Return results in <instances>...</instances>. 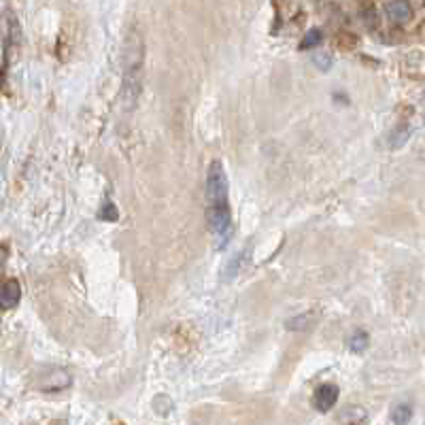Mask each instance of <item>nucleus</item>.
<instances>
[{
	"instance_id": "nucleus-1",
	"label": "nucleus",
	"mask_w": 425,
	"mask_h": 425,
	"mask_svg": "<svg viewBox=\"0 0 425 425\" xmlns=\"http://www.w3.org/2000/svg\"><path fill=\"white\" fill-rule=\"evenodd\" d=\"M207 205L209 223L213 232L215 249L221 251L232 241V215L227 202V175L221 162H211L207 173Z\"/></svg>"
},
{
	"instance_id": "nucleus-2",
	"label": "nucleus",
	"mask_w": 425,
	"mask_h": 425,
	"mask_svg": "<svg viewBox=\"0 0 425 425\" xmlns=\"http://www.w3.org/2000/svg\"><path fill=\"white\" fill-rule=\"evenodd\" d=\"M338 402V387L332 383H326L321 387H317L315 396H313V406L319 410V412H328L336 406Z\"/></svg>"
},
{
	"instance_id": "nucleus-3",
	"label": "nucleus",
	"mask_w": 425,
	"mask_h": 425,
	"mask_svg": "<svg viewBox=\"0 0 425 425\" xmlns=\"http://www.w3.org/2000/svg\"><path fill=\"white\" fill-rule=\"evenodd\" d=\"M249 257H251V247H245V249H241L234 257H232L227 264H225V268H223V275H221V279L223 281H230V279H234L241 270L247 266V262H249Z\"/></svg>"
},
{
	"instance_id": "nucleus-4",
	"label": "nucleus",
	"mask_w": 425,
	"mask_h": 425,
	"mask_svg": "<svg viewBox=\"0 0 425 425\" xmlns=\"http://www.w3.org/2000/svg\"><path fill=\"white\" fill-rule=\"evenodd\" d=\"M19 298H22V287L15 279H9L5 285H3V294H0V306H3V311H11L19 304Z\"/></svg>"
},
{
	"instance_id": "nucleus-5",
	"label": "nucleus",
	"mask_w": 425,
	"mask_h": 425,
	"mask_svg": "<svg viewBox=\"0 0 425 425\" xmlns=\"http://www.w3.org/2000/svg\"><path fill=\"white\" fill-rule=\"evenodd\" d=\"M385 11H387V17L394 24H406L412 17V9L408 5V0H392V3L385 7Z\"/></svg>"
},
{
	"instance_id": "nucleus-6",
	"label": "nucleus",
	"mask_w": 425,
	"mask_h": 425,
	"mask_svg": "<svg viewBox=\"0 0 425 425\" xmlns=\"http://www.w3.org/2000/svg\"><path fill=\"white\" fill-rule=\"evenodd\" d=\"M70 385V374H66L64 370H54L49 374H45L41 378V383H38V387L45 390V392H56V390H64Z\"/></svg>"
},
{
	"instance_id": "nucleus-7",
	"label": "nucleus",
	"mask_w": 425,
	"mask_h": 425,
	"mask_svg": "<svg viewBox=\"0 0 425 425\" xmlns=\"http://www.w3.org/2000/svg\"><path fill=\"white\" fill-rule=\"evenodd\" d=\"M340 425H366L368 412L362 406H344L338 415Z\"/></svg>"
},
{
	"instance_id": "nucleus-8",
	"label": "nucleus",
	"mask_w": 425,
	"mask_h": 425,
	"mask_svg": "<svg viewBox=\"0 0 425 425\" xmlns=\"http://www.w3.org/2000/svg\"><path fill=\"white\" fill-rule=\"evenodd\" d=\"M412 136V128L410 126H398L396 130H392V134H390V147L392 149H400V147H404L406 143H408V138Z\"/></svg>"
},
{
	"instance_id": "nucleus-9",
	"label": "nucleus",
	"mask_w": 425,
	"mask_h": 425,
	"mask_svg": "<svg viewBox=\"0 0 425 425\" xmlns=\"http://www.w3.org/2000/svg\"><path fill=\"white\" fill-rule=\"evenodd\" d=\"M315 326V317L313 315H296L294 319H289L285 323L287 330L291 332H306V330H311Z\"/></svg>"
},
{
	"instance_id": "nucleus-10",
	"label": "nucleus",
	"mask_w": 425,
	"mask_h": 425,
	"mask_svg": "<svg viewBox=\"0 0 425 425\" xmlns=\"http://www.w3.org/2000/svg\"><path fill=\"white\" fill-rule=\"evenodd\" d=\"M368 344H370V338L366 332H355L351 338H349V351L353 353H364L368 349Z\"/></svg>"
},
{
	"instance_id": "nucleus-11",
	"label": "nucleus",
	"mask_w": 425,
	"mask_h": 425,
	"mask_svg": "<svg viewBox=\"0 0 425 425\" xmlns=\"http://www.w3.org/2000/svg\"><path fill=\"white\" fill-rule=\"evenodd\" d=\"M321 41H323V32H321L319 28H313V30H308V32L304 34L300 47H302V49H313V47L321 45Z\"/></svg>"
},
{
	"instance_id": "nucleus-12",
	"label": "nucleus",
	"mask_w": 425,
	"mask_h": 425,
	"mask_svg": "<svg viewBox=\"0 0 425 425\" xmlns=\"http://www.w3.org/2000/svg\"><path fill=\"white\" fill-rule=\"evenodd\" d=\"M410 417H412V408H410L408 404H400V406H396L394 412H392V419H394L396 425H408Z\"/></svg>"
},
{
	"instance_id": "nucleus-13",
	"label": "nucleus",
	"mask_w": 425,
	"mask_h": 425,
	"mask_svg": "<svg viewBox=\"0 0 425 425\" xmlns=\"http://www.w3.org/2000/svg\"><path fill=\"white\" fill-rule=\"evenodd\" d=\"M313 60H315V64H317L319 68H330V60H332V56H330V54H323V56H315Z\"/></svg>"
},
{
	"instance_id": "nucleus-14",
	"label": "nucleus",
	"mask_w": 425,
	"mask_h": 425,
	"mask_svg": "<svg viewBox=\"0 0 425 425\" xmlns=\"http://www.w3.org/2000/svg\"><path fill=\"white\" fill-rule=\"evenodd\" d=\"M419 3H421V5H425V0H419Z\"/></svg>"
}]
</instances>
